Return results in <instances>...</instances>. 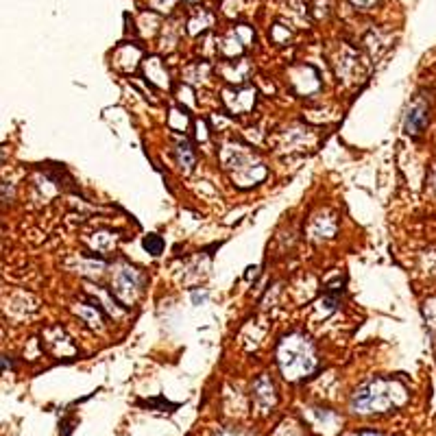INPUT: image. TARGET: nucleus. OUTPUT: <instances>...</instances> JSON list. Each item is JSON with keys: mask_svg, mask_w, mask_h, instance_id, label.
Wrapping results in <instances>:
<instances>
[{"mask_svg": "<svg viewBox=\"0 0 436 436\" xmlns=\"http://www.w3.org/2000/svg\"><path fill=\"white\" fill-rule=\"evenodd\" d=\"M360 436H380V434H371V432H364V434H360Z\"/></svg>", "mask_w": 436, "mask_h": 436, "instance_id": "7ed1b4c3", "label": "nucleus"}, {"mask_svg": "<svg viewBox=\"0 0 436 436\" xmlns=\"http://www.w3.org/2000/svg\"><path fill=\"white\" fill-rule=\"evenodd\" d=\"M188 3H196V0H188Z\"/></svg>", "mask_w": 436, "mask_h": 436, "instance_id": "20e7f679", "label": "nucleus"}, {"mask_svg": "<svg viewBox=\"0 0 436 436\" xmlns=\"http://www.w3.org/2000/svg\"><path fill=\"white\" fill-rule=\"evenodd\" d=\"M144 247H147V249H151V251H153V255H157V253L162 251V240H157V238L149 236L147 240H144Z\"/></svg>", "mask_w": 436, "mask_h": 436, "instance_id": "f03ea898", "label": "nucleus"}, {"mask_svg": "<svg viewBox=\"0 0 436 436\" xmlns=\"http://www.w3.org/2000/svg\"><path fill=\"white\" fill-rule=\"evenodd\" d=\"M425 121H427L425 109H423V107H415V109L408 113V125H406V129L413 131V133H417V131L425 125Z\"/></svg>", "mask_w": 436, "mask_h": 436, "instance_id": "f257e3e1", "label": "nucleus"}]
</instances>
